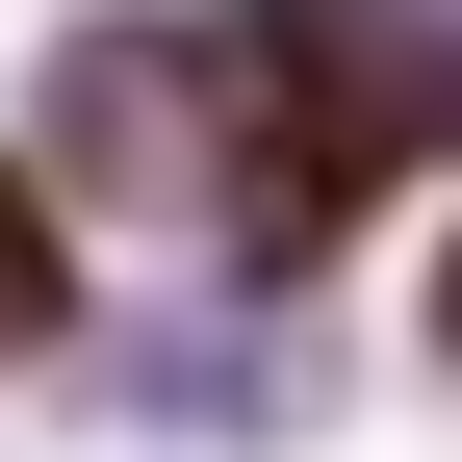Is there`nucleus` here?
I'll return each mask as SVG.
<instances>
[{
	"label": "nucleus",
	"instance_id": "nucleus-1",
	"mask_svg": "<svg viewBox=\"0 0 462 462\" xmlns=\"http://www.w3.org/2000/svg\"><path fill=\"white\" fill-rule=\"evenodd\" d=\"M51 309H78V282H51V206L0 180V334H51Z\"/></svg>",
	"mask_w": 462,
	"mask_h": 462
}]
</instances>
